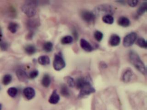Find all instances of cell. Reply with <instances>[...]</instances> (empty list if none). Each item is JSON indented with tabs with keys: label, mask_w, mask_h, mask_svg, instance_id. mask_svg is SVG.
Segmentation results:
<instances>
[{
	"label": "cell",
	"mask_w": 147,
	"mask_h": 110,
	"mask_svg": "<svg viewBox=\"0 0 147 110\" xmlns=\"http://www.w3.org/2000/svg\"><path fill=\"white\" fill-rule=\"evenodd\" d=\"M76 85L77 88L80 90L78 95V97L80 98L88 96L95 92V89L88 78H78L76 81Z\"/></svg>",
	"instance_id": "6da1fadb"
},
{
	"label": "cell",
	"mask_w": 147,
	"mask_h": 110,
	"mask_svg": "<svg viewBox=\"0 0 147 110\" xmlns=\"http://www.w3.org/2000/svg\"><path fill=\"white\" fill-rule=\"evenodd\" d=\"M129 58L132 65L139 72L143 75H146V66L137 53L134 51H131L129 53Z\"/></svg>",
	"instance_id": "7a4b0ae2"
},
{
	"label": "cell",
	"mask_w": 147,
	"mask_h": 110,
	"mask_svg": "<svg viewBox=\"0 0 147 110\" xmlns=\"http://www.w3.org/2000/svg\"><path fill=\"white\" fill-rule=\"evenodd\" d=\"M38 1H26L22 7L23 13L29 17H33L36 13V7L38 5Z\"/></svg>",
	"instance_id": "3957f363"
},
{
	"label": "cell",
	"mask_w": 147,
	"mask_h": 110,
	"mask_svg": "<svg viewBox=\"0 0 147 110\" xmlns=\"http://www.w3.org/2000/svg\"><path fill=\"white\" fill-rule=\"evenodd\" d=\"M65 66V62L62 55L60 53L56 54L53 62V66L54 69L56 71H60L64 68Z\"/></svg>",
	"instance_id": "277c9868"
},
{
	"label": "cell",
	"mask_w": 147,
	"mask_h": 110,
	"mask_svg": "<svg viewBox=\"0 0 147 110\" xmlns=\"http://www.w3.org/2000/svg\"><path fill=\"white\" fill-rule=\"evenodd\" d=\"M137 34L135 32H131L127 34L123 39V44L125 47H130L136 41Z\"/></svg>",
	"instance_id": "5b68a950"
},
{
	"label": "cell",
	"mask_w": 147,
	"mask_h": 110,
	"mask_svg": "<svg viewBox=\"0 0 147 110\" xmlns=\"http://www.w3.org/2000/svg\"><path fill=\"white\" fill-rule=\"evenodd\" d=\"M113 7L109 5H102L95 8V12L98 14L111 15L113 13Z\"/></svg>",
	"instance_id": "8992f818"
},
{
	"label": "cell",
	"mask_w": 147,
	"mask_h": 110,
	"mask_svg": "<svg viewBox=\"0 0 147 110\" xmlns=\"http://www.w3.org/2000/svg\"><path fill=\"white\" fill-rule=\"evenodd\" d=\"M81 17L85 22L92 23L95 19V14L89 11H83L81 13Z\"/></svg>",
	"instance_id": "52a82bcc"
},
{
	"label": "cell",
	"mask_w": 147,
	"mask_h": 110,
	"mask_svg": "<svg viewBox=\"0 0 147 110\" xmlns=\"http://www.w3.org/2000/svg\"><path fill=\"white\" fill-rule=\"evenodd\" d=\"M23 94L27 100H32L36 95V91L32 87H28L24 89Z\"/></svg>",
	"instance_id": "ba28073f"
},
{
	"label": "cell",
	"mask_w": 147,
	"mask_h": 110,
	"mask_svg": "<svg viewBox=\"0 0 147 110\" xmlns=\"http://www.w3.org/2000/svg\"><path fill=\"white\" fill-rule=\"evenodd\" d=\"M16 76L20 81L25 82L28 79V76L25 71L22 69H18L16 72Z\"/></svg>",
	"instance_id": "9c48e42d"
},
{
	"label": "cell",
	"mask_w": 147,
	"mask_h": 110,
	"mask_svg": "<svg viewBox=\"0 0 147 110\" xmlns=\"http://www.w3.org/2000/svg\"><path fill=\"white\" fill-rule=\"evenodd\" d=\"M80 47L87 52H91L93 50V47L91 44L85 39H82L80 40Z\"/></svg>",
	"instance_id": "30bf717a"
},
{
	"label": "cell",
	"mask_w": 147,
	"mask_h": 110,
	"mask_svg": "<svg viewBox=\"0 0 147 110\" xmlns=\"http://www.w3.org/2000/svg\"><path fill=\"white\" fill-rule=\"evenodd\" d=\"M121 42V38L116 34H113L109 39V43L112 46H117Z\"/></svg>",
	"instance_id": "8fae6325"
},
{
	"label": "cell",
	"mask_w": 147,
	"mask_h": 110,
	"mask_svg": "<svg viewBox=\"0 0 147 110\" xmlns=\"http://www.w3.org/2000/svg\"><path fill=\"white\" fill-rule=\"evenodd\" d=\"M133 72L131 69H128L125 72L122 76V80L125 82H128L131 81L133 77Z\"/></svg>",
	"instance_id": "7c38bea8"
},
{
	"label": "cell",
	"mask_w": 147,
	"mask_h": 110,
	"mask_svg": "<svg viewBox=\"0 0 147 110\" xmlns=\"http://www.w3.org/2000/svg\"><path fill=\"white\" fill-rule=\"evenodd\" d=\"M59 95L57 92L56 90H54L49 99V102L50 104L55 105L57 104L59 102Z\"/></svg>",
	"instance_id": "4fadbf2b"
},
{
	"label": "cell",
	"mask_w": 147,
	"mask_h": 110,
	"mask_svg": "<svg viewBox=\"0 0 147 110\" xmlns=\"http://www.w3.org/2000/svg\"><path fill=\"white\" fill-rule=\"evenodd\" d=\"M119 25L123 27H127L130 25V21L125 17H121L118 20Z\"/></svg>",
	"instance_id": "5bb4252c"
},
{
	"label": "cell",
	"mask_w": 147,
	"mask_h": 110,
	"mask_svg": "<svg viewBox=\"0 0 147 110\" xmlns=\"http://www.w3.org/2000/svg\"><path fill=\"white\" fill-rule=\"evenodd\" d=\"M51 82V78L49 75L45 74L44 75L42 78L41 79V84L43 86L46 88L49 87Z\"/></svg>",
	"instance_id": "9a60e30c"
},
{
	"label": "cell",
	"mask_w": 147,
	"mask_h": 110,
	"mask_svg": "<svg viewBox=\"0 0 147 110\" xmlns=\"http://www.w3.org/2000/svg\"><path fill=\"white\" fill-rule=\"evenodd\" d=\"M38 62L41 65L46 66L49 65L50 63L49 57L47 56H41L38 59Z\"/></svg>",
	"instance_id": "2e32d148"
},
{
	"label": "cell",
	"mask_w": 147,
	"mask_h": 110,
	"mask_svg": "<svg viewBox=\"0 0 147 110\" xmlns=\"http://www.w3.org/2000/svg\"><path fill=\"white\" fill-rule=\"evenodd\" d=\"M24 50L28 55H32L36 52V49L34 45H29L25 46Z\"/></svg>",
	"instance_id": "e0dca14e"
},
{
	"label": "cell",
	"mask_w": 147,
	"mask_h": 110,
	"mask_svg": "<svg viewBox=\"0 0 147 110\" xmlns=\"http://www.w3.org/2000/svg\"><path fill=\"white\" fill-rule=\"evenodd\" d=\"M147 1H145L141 4L137 11V13L138 15H142L147 10Z\"/></svg>",
	"instance_id": "ac0fdd59"
},
{
	"label": "cell",
	"mask_w": 147,
	"mask_h": 110,
	"mask_svg": "<svg viewBox=\"0 0 147 110\" xmlns=\"http://www.w3.org/2000/svg\"><path fill=\"white\" fill-rule=\"evenodd\" d=\"M102 20L105 23L111 24L114 23V18L111 15H104L102 17Z\"/></svg>",
	"instance_id": "d6986e66"
},
{
	"label": "cell",
	"mask_w": 147,
	"mask_h": 110,
	"mask_svg": "<svg viewBox=\"0 0 147 110\" xmlns=\"http://www.w3.org/2000/svg\"><path fill=\"white\" fill-rule=\"evenodd\" d=\"M18 27V24L17 23L11 22L8 25V29L11 33L14 34L17 31Z\"/></svg>",
	"instance_id": "ffe728a7"
},
{
	"label": "cell",
	"mask_w": 147,
	"mask_h": 110,
	"mask_svg": "<svg viewBox=\"0 0 147 110\" xmlns=\"http://www.w3.org/2000/svg\"><path fill=\"white\" fill-rule=\"evenodd\" d=\"M61 95L64 97H69L70 95V92L68 89V87L65 85H63L61 87L60 90Z\"/></svg>",
	"instance_id": "44dd1931"
},
{
	"label": "cell",
	"mask_w": 147,
	"mask_h": 110,
	"mask_svg": "<svg viewBox=\"0 0 147 110\" xmlns=\"http://www.w3.org/2000/svg\"><path fill=\"white\" fill-rule=\"evenodd\" d=\"M73 41V38L70 36H65L61 39V43L63 45L70 44Z\"/></svg>",
	"instance_id": "7402d4cb"
},
{
	"label": "cell",
	"mask_w": 147,
	"mask_h": 110,
	"mask_svg": "<svg viewBox=\"0 0 147 110\" xmlns=\"http://www.w3.org/2000/svg\"><path fill=\"white\" fill-rule=\"evenodd\" d=\"M18 90L16 87H10L7 90V94L12 98H14L17 95Z\"/></svg>",
	"instance_id": "603a6c76"
},
{
	"label": "cell",
	"mask_w": 147,
	"mask_h": 110,
	"mask_svg": "<svg viewBox=\"0 0 147 110\" xmlns=\"http://www.w3.org/2000/svg\"><path fill=\"white\" fill-rule=\"evenodd\" d=\"M12 80V76L10 74L5 75L2 78V84L4 85H7L11 82Z\"/></svg>",
	"instance_id": "cb8c5ba5"
},
{
	"label": "cell",
	"mask_w": 147,
	"mask_h": 110,
	"mask_svg": "<svg viewBox=\"0 0 147 110\" xmlns=\"http://www.w3.org/2000/svg\"><path fill=\"white\" fill-rule=\"evenodd\" d=\"M43 48L46 52H52L53 49V44L51 42H47L44 44Z\"/></svg>",
	"instance_id": "d4e9b609"
},
{
	"label": "cell",
	"mask_w": 147,
	"mask_h": 110,
	"mask_svg": "<svg viewBox=\"0 0 147 110\" xmlns=\"http://www.w3.org/2000/svg\"><path fill=\"white\" fill-rule=\"evenodd\" d=\"M37 26V21L34 20H30L28 22L27 27L29 30H31V32L33 31L34 29H35Z\"/></svg>",
	"instance_id": "484cf974"
},
{
	"label": "cell",
	"mask_w": 147,
	"mask_h": 110,
	"mask_svg": "<svg viewBox=\"0 0 147 110\" xmlns=\"http://www.w3.org/2000/svg\"><path fill=\"white\" fill-rule=\"evenodd\" d=\"M137 45L142 48H147V42L143 38H139L137 41Z\"/></svg>",
	"instance_id": "4316f807"
},
{
	"label": "cell",
	"mask_w": 147,
	"mask_h": 110,
	"mask_svg": "<svg viewBox=\"0 0 147 110\" xmlns=\"http://www.w3.org/2000/svg\"><path fill=\"white\" fill-rule=\"evenodd\" d=\"M94 38L97 41L100 42L103 39V34L102 32L99 31H96L94 34Z\"/></svg>",
	"instance_id": "83f0119b"
},
{
	"label": "cell",
	"mask_w": 147,
	"mask_h": 110,
	"mask_svg": "<svg viewBox=\"0 0 147 110\" xmlns=\"http://www.w3.org/2000/svg\"><path fill=\"white\" fill-rule=\"evenodd\" d=\"M67 83L70 87H74L76 85L75 80L71 77H66L65 78Z\"/></svg>",
	"instance_id": "f1b7e54d"
},
{
	"label": "cell",
	"mask_w": 147,
	"mask_h": 110,
	"mask_svg": "<svg viewBox=\"0 0 147 110\" xmlns=\"http://www.w3.org/2000/svg\"><path fill=\"white\" fill-rule=\"evenodd\" d=\"M39 75V72L38 70H33L30 72L29 74V77L30 79H34L35 78H36Z\"/></svg>",
	"instance_id": "f546056e"
},
{
	"label": "cell",
	"mask_w": 147,
	"mask_h": 110,
	"mask_svg": "<svg viewBox=\"0 0 147 110\" xmlns=\"http://www.w3.org/2000/svg\"><path fill=\"white\" fill-rule=\"evenodd\" d=\"M138 1H127L128 4L131 7H135L138 5Z\"/></svg>",
	"instance_id": "4dcf8cb0"
},
{
	"label": "cell",
	"mask_w": 147,
	"mask_h": 110,
	"mask_svg": "<svg viewBox=\"0 0 147 110\" xmlns=\"http://www.w3.org/2000/svg\"><path fill=\"white\" fill-rule=\"evenodd\" d=\"M0 48L2 50H6L8 48V45L5 42L0 43Z\"/></svg>",
	"instance_id": "1f68e13d"
},
{
	"label": "cell",
	"mask_w": 147,
	"mask_h": 110,
	"mask_svg": "<svg viewBox=\"0 0 147 110\" xmlns=\"http://www.w3.org/2000/svg\"><path fill=\"white\" fill-rule=\"evenodd\" d=\"M2 37V33L1 31V28L0 27V41L1 40V38Z\"/></svg>",
	"instance_id": "d6a6232c"
},
{
	"label": "cell",
	"mask_w": 147,
	"mask_h": 110,
	"mask_svg": "<svg viewBox=\"0 0 147 110\" xmlns=\"http://www.w3.org/2000/svg\"><path fill=\"white\" fill-rule=\"evenodd\" d=\"M2 109V105H1V104L0 103V110H1Z\"/></svg>",
	"instance_id": "836d02e7"
}]
</instances>
